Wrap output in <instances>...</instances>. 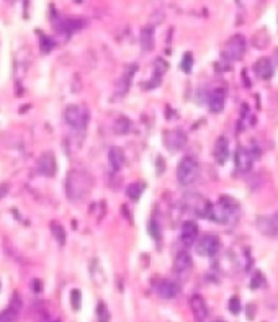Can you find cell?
<instances>
[{"label":"cell","instance_id":"cell-10","mask_svg":"<svg viewBox=\"0 0 278 322\" xmlns=\"http://www.w3.org/2000/svg\"><path fill=\"white\" fill-rule=\"evenodd\" d=\"M56 169H57V165H56V159H54V155H52V152L41 154V157L38 160L40 174L45 175V177H54Z\"/></svg>","mask_w":278,"mask_h":322},{"label":"cell","instance_id":"cell-34","mask_svg":"<svg viewBox=\"0 0 278 322\" xmlns=\"http://www.w3.org/2000/svg\"><path fill=\"white\" fill-rule=\"evenodd\" d=\"M215 322H224V321H215Z\"/></svg>","mask_w":278,"mask_h":322},{"label":"cell","instance_id":"cell-1","mask_svg":"<svg viewBox=\"0 0 278 322\" xmlns=\"http://www.w3.org/2000/svg\"><path fill=\"white\" fill-rule=\"evenodd\" d=\"M92 188V177L82 169H72L66 179V193L71 201H82Z\"/></svg>","mask_w":278,"mask_h":322},{"label":"cell","instance_id":"cell-33","mask_svg":"<svg viewBox=\"0 0 278 322\" xmlns=\"http://www.w3.org/2000/svg\"><path fill=\"white\" fill-rule=\"evenodd\" d=\"M40 284H41V283H40L38 280H35V281H33V286H35L33 289H35V291H36V293H38V291H41V288H40Z\"/></svg>","mask_w":278,"mask_h":322},{"label":"cell","instance_id":"cell-4","mask_svg":"<svg viewBox=\"0 0 278 322\" xmlns=\"http://www.w3.org/2000/svg\"><path fill=\"white\" fill-rule=\"evenodd\" d=\"M64 120L74 130H84L89 123V110L82 105H71L64 111Z\"/></svg>","mask_w":278,"mask_h":322},{"label":"cell","instance_id":"cell-25","mask_svg":"<svg viewBox=\"0 0 278 322\" xmlns=\"http://www.w3.org/2000/svg\"><path fill=\"white\" fill-rule=\"evenodd\" d=\"M97 321L98 322H110V311L103 303H98V306H97Z\"/></svg>","mask_w":278,"mask_h":322},{"label":"cell","instance_id":"cell-26","mask_svg":"<svg viewBox=\"0 0 278 322\" xmlns=\"http://www.w3.org/2000/svg\"><path fill=\"white\" fill-rule=\"evenodd\" d=\"M191 66H193V56H191L190 52H186L184 59H182V71L188 74L191 72Z\"/></svg>","mask_w":278,"mask_h":322},{"label":"cell","instance_id":"cell-19","mask_svg":"<svg viewBox=\"0 0 278 322\" xmlns=\"http://www.w3.org/2000/svg\"><path fill=\"white\" fill-rule=\"evenodd\" d=\"M224 100H226V93L221 89L213 90L210 95V110L213 113H221L224 108Z\"/></svg>","mask_w":278,"mask_h":322},{"label":"cell","instance_id":"cell-32","mask_svg":"<svg viewBox=\"0 0 278 322\" xmlns=\"http://www.w3.org/2000/svg\"><path fill=\"white\" fill-rule=\"evenodd\" d=\"M8 193V185L7 184H2L0 185V198H3L5 195Z\"/></svg>","mask_w":278,"mask_h":322},{"label":"cell","instance_id":"cell-31","mask_svg":"<svg viewBox=\"0 0 278 322\" xmlns=\"http://www.w3.org/2000/svg\"><path fill=\"white\" fill-rule=\"evenodd\" d=\"M52 45H54V43L49 41V38H46V36H45V38H43V41H41V47H43V49H45L46 52H47V51H51Z\"/></svg>","mask_w":278,"mask_h":322},{"label":"cell","instance_id":"cell-15","mask_svg":"<svg viewBox=\"0 0 278 322\" xmlns=\"http://www.w3.org/2000/svg\"><path fill=\"white\" fill-rule=\"evenodd\" d=\"M190 308H191V311H193L195 318L198 319V321L206 319V316H208V308H206L205 299H203L200 294H195V296L190 298Z\"/></svg>","mask_w":278,"mask_h":322},{"label":"cell","instance_id":"cell-16","mask_svg":"<svg viewBox=\"0 0 278 322\" xmlns=\"http://www.w3.org/2000/svg\"><path fill=\"white\" fill-rule=\"evenodd\" d=\"M255 72H257V76L260 79H270L272 76H274V64H272V61L269 57H262L259 59L257 62H255Z\"/></svg>","mask_w":278,"mask_h":322},{"label":"cell","instance_id":"cell-27","mask_svg":"<svg viewBox=\"0 0 278 322\" xmlns=\"http://www.w3.org/2000/svg\"><path fill=\"white\" fill-rule=\"evenodd\" d=\"M80 301H82V296H80V291H77V289H74V291L71 293V304H72V308L76 309V311L80 308Z\"/></svg>","mask_w":278,"mask_h":322},{"label":"cell","instance_id":"cell-5","mask_svg":"<svg viewBox=\"0 0 278 322\" xmlns=\"http://www.w3.org/2000/svg\"><path fill=\"white\" fill-rule=\"evenodd\" d=\"M184 206L186 211L196 214L200 218H208L210 219L211 213V203L205 200L201 195H186L184 200Z\"/></svg>","mask_w":278,"mask_h":322},{"label":"cell","instance_id":"cell-29","mask_svg":"<svg viewBox=\"0 0 278 322\" xmlns=\"http://www.w3.org/2000/svg\"><path fill=\"white\" fill-rule=\"evenodd\" d=\"M262 284H264V275H262V273H255V275L252 276V281H250V288L257 289L259 286H262Z\"/></svg>","mask_w":278,"mask_h":322},{"label":"cell","instance_id":"cell-17","mask_svg":"<svg viewBox=\"0 0 278 322\" xmlns=\"http://www.w3.org/2000/svg\"><path fill=\"white\" fill-rule=\"evenodd\" d=\"M191 268V257L188 252H185V250H182L177 254V257H175V260H174V270L177 272V273H185V272H188Z\"/></svg>","mask_w":278,"mask_h":322},{"label":"cell","instance_id":"cell-20","mask_svg":"<svg viewBox=\"0 0 278 322\" xmlns=\"http://www.w3.org/2000/svg\"><path fill=\"white\" fill-rule=\"evenodd\" d=\"M108 162L111 165V170L113 172H118L123 165H125V154H123V151L120 147H110V151H108Z\"/></svg>","mask_w":278,"mask_h":322},{"label":"cell","instance_id":"cell-21","mask_svg":"<svg viewBox=\"0 0 278 322\" xmlns=\"http://www.w3.org/2000/svg\"><path fill=\"white\" fill-rule=\"evenodd\" d=\"M141 47L142 51H152L154 49V26L149 25L141 31Z\"/></svg>","mask_w":278,"mask_h":322},{"label":"cell","instance_id":"cell-6","mask_svg":"<svg viewBox=\"0 0 278 322\" xmlns=\"http://www.w3.org/2000/svg\"><path fill=\"white\" fill-rule=\"evenodd\" d=\"M221 249V240L215 234H205L201 235L200 240L196 242V252L201 257H213L216 255Z\"/></svg>","mask_w":278,"mask_h":322},{"label":"cell","instance_id":"cell-12","mask_svg":"<svg viewBox=\"0 0 278 322\" xmlns=\"http://www.w3.org/2000/svg\"><path fill=\"white\" fill-rule=\"evenodd\" d=\"M136 71H138V64H130V66L126 67V71H125V74L120 77V80H118V85H116V95H126V92H128V89H130V84H131V77L135 76L136 74Z\"/></svg>","mask_w":278,"mask_h":322},{"label":"cell","instance_id":"cell-9","mask_svg":"<svg viewBox=\"0 0 278 322\" xmlns=\"http://www.w3.org/2000/svg\"><path fill=\"white\" fill-rule=\"evenodd\" d=\"M234 160H236V169L240 172V174H245V172H249L250 169H252L254 157H252V154H250L249 149L237 147Z\"/></svg>","mask_w":278,"mask_h":322},{"label":"cell","instance_id":"cell-11","mask_svg":"<svg viewBox=\"0 0 278 322\" xmlns=\"http://www.w3.org/2000/svg\"><path fill=\"white\" fill-rule=\"evenodd\" d=\"M179 284L172 280H160L157 283V294L164 299H174L179 294Z\"/></svg>","mask_w":278,"mask_h":322},{"label":"cell","instance_id":"cell-8","mask_svg":"<svg viewBox=\"0 0 278 322\" xmlns=\"http://www.w3.org/2000/svg\"><path fill=\"white\" fill-rule=\"evenodd\" d=\"M164 144L170 152H177L185 147L186 136L182 130H169L164 133Z\"/></svg>","mask_w":278,"mask_h":322},{"label":"cell","instance_id":"cell-18","mask_svg":"<svg viewBox=\"0 0 278 322\" xmlns=\"http://www.w3.org/2000/svg\"><path fill=\"white\" fill-rule=\"evenodd\" d=\"M20 299L15 298L12 304L8 306L7 309L0 313V322H17L18 314H20Z\"/></svg>","mask_w":278,"mask_h":322},{"label":"cell","instance_id":"cell-22","mask_svg":"<svg viewBox=\"0 0 278 322\" xmlns=\"http://www.w3.org/2000/svg\"><path fill=\"white\" fill-rule=\"evenodd\" d=\"M144 190H146V184H144V182H135V184H131L126 188V195L130 196L131 200L138 201L139 198H141L142 193H144Z\"/></svg>","mask_w":278,"mask_h":322},{"label":"cell","instance_id":"cell-2","mask_svg":"<svg viewBox=\"0 0 278 322\" xmlns=\"http://www.w3.org/2000/svg\"><path fill=\"white\" fill-rule=\"evenodd\" d=\"M239 213V205L231 196H221L216 205H211L210 219L218 224H228L236 219Z\"/></svg>","mask_w":278,"mask_h":322},{"label":"cell","instance_id":"cell-13","mask_svg":"<svg viewBox=\"0 0 278 322\" xmlns=\"http://www.w3.org/2000/svg\"><path fill=\"white\" fill-rule=\"evenodd\" d=\"M198 237V224L193 221H186L182 226V242L185 245H191Z\"/></svg>","mask_w":278,"mask_h":322},{"label":"cell","instance_id":"cell-23","mask_svg":"<svg viewBox=\"0 0 278 322\" xmlns=\"http://www.w3.org/2000/svg\"><path fill=\"white\" fill-rule=\"evenodd\" d=\"M131 130V123L130 120H128L126 116H121L118 118V120L115 121V125H113V131L116 134H128Z\"/></svg>","mask_w":278,"mask_h":322},{"label":"cell","instance_id":"cell-30","mask_svg":"<svg viewBox=\"0 0 278 322\" xmlns=\"http://www.w3.org/2000/svg\"><path fill=\"white\" fill-rule=\"evenodd\" d=\"M149 232H151V235H152V237L156 239V240H157V239L160 237V229H159L157 223L154 221V219H152L151 223H149Z\"/></svg>","mask_w":278,"mask_h":322},{"label":"cell","instance_id":"cell-28","mask_svg":"<svg viewBox=\"0 0 278 322\" xmlns=\"http://www.w3.org/2000/svg\"><path fill=\"white\" fill-rule=\"evenodd\" d=\"M229 311H231L232 314H239L240 313V301H239L237 296L229 299Z\"/></svg>","mask_w":278,"mask_h":322},{"label":"cell","instance_id":"cell-24","mask_svg":"<svg viewBox=\"0 0 278 322\" xmlns=\"http://www.w3.org/2000/svg\"><path fill=\"white\" fill-rule=\"evenodd\" d=\"M51 230H52V234H54V237L57 239V242H59L61 245L66 244V230H64V228L59 223H52Z\"/></svg>","mask_w":278,"mask_h":322},{"label":"cell","instance_id":"cell-14","mask_svg":"<svg viewBox=\"0 0 278 322\" xmlns=\"http://www.w3.org/2000/svg\"><path fill=\"white\" fill-rule=\"evenodd\" d=\"M215 159H216V162L218 164H224L228 160L229 157V142H228V139L221 136V138H218L216 139V144H215Z\"/></svg>","mask_w":278,"mask_h":322},{"label":"cell","instance_id":"cell-3","mask_svg":"<svg viewBox=\"0 0 278 322\" xmlns=\"http://www.w3.org/2000/svg\"><path fill=\"white\" fill-rule=\"evenodd\" d=\"M198 172H200L198 160H196L193 155H186V157L180 160V164L177 167L179 184L184 185V186L191 185L196 180V177H198Z\"/></svg>","mask_w":278,"mask_h":322},{"label":"cell","instance_id":"cell-7","mask_svg":"<svg viewBox=\"0 0 278 322\" xmlns=\"http://www.w3.org/2000/svg\"><path fill=\"white\" fill-rule=\"evenodd\" d=\"M245 52V40L244 36L236 35L229 40L226 45H224V51L223 56L228 59V61H239L240 57L244 56Z\"/></svg>","mask_w":278,"mask_h":322}]
</instances>
